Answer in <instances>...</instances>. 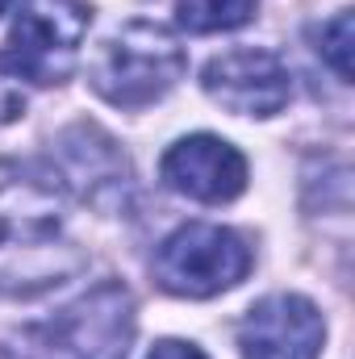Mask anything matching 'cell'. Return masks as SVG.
Segmentation results:
<instances>
[{
  "label": "cell",
  "instance_id": "6da1fadb",
  "mask_svg": "<svg viewBox=\"0 0 355 359\" xmlns=\"http://www.w3.org/2000/svg\"><path fill=\"white\" fill-rule=\"evenodd\" d=\"M80 268L84 255L67 243L55 180L0 163V292H42Z\"/></svg>",
  "mask_w": 355,
  "mask_h": 359
},
{
  "label": "cell",
  "instance_id": "7a4b0ae2",
  "mask_svg": "<svg viewBox=\"0 0 355 359\" xmlns=\"http://www.w3.org/2000/svg\"><path fill=\"white\" fill-rule=\"evenodd\" d=\"M188 55L180 38L159 21H130L92 59V88L117 109H147L180 84Z\"/></svg>",
  "mask_w": 355,
  "mask_h": 359
},
{
  "label": "cell",
  "instance_id": "3957f363",
  "mask_svg": "<svg viewBox=\"0 0 355 359\" xmlns=\"http://www.w3.org/2000/svg\"><path fill=\"white\" fill-rule=\"evenodd\" d=\"M88 25L92 8L80 0H34L17 13L0 63L29 84H63L76 72Z\"/></svg>",
  "mask_w": 355,
  "mask_h": 359
},
{
  "label": "cell",
  "instance_id": "277c9868",
  "mask_svg": "<svg viewBox=\"0 0 355 359\" xmlns=\"http://www.w3.org/2000/svg\"><path fill=\"white\" fill-rule=\"evenodd\" d=\"M247 271H251V247L234 230L209 222L180 226L155 251V280L172 297H192V301L217 297L234 288Z\"/></svg>",
  "mask_w": 355,
  "mask_h": 359
},
{
  "label": "cell",
  "instance_id": "5b68a950",
  "mask_svg": "<svg viewBox=\"0 0 355 359\" xmlns=\"http://www.w3.org/2000/svg\"><path fill=\"white\" fill-rule=\"evenodd\" d=\"M46 339L67 359H126L134 339V301L121 284L105 280L46 326Z\"/></svg>",
  "mask_w": 355,
  "mask_h": 359
},
{
  "label": "cell",
  "instance_id": "8992f818",
  "mask_svg": "<svg viewBox=\"0 0 355 359\" xmlns=\"http://www.w3.org/2000/svg\"><path fill=\"white\" fill-rule=\"evenodd\" d=\"M201 84L222 109L239 117H276L293 100L288 63L264 46H234L209 59L201 72Z\"/></svg>",
  "mask_w": 355,
  "mask_h": 359
},
{
  "label": "cell",
  "instance_id": "52a82bcc",
  "mask_svg": "<svg viewBox=\"0 0 355 359\" xmlns=\"http://www.w3.org/2000/svg\"><path fill=\"white\" fill-rule=\"evenodd\" d=\"M51 163H55V180L96 209H117L134 180L126 151L92 121H76L55 138Z\"/></svg>",
  "mask_w": 355,
  "mask_h": 359
},
{
  "label": "cell",
  "instance_id": "ba28073f",
  "mask_svg": "<svg viewBox=\"0 0 355 359\" xmlns=\"http://www.w3.org/2000/svg\"><path fill=\"white\" fill-rule=\"evenodd\" d=\"M326 343V322L309 297L276 292L247 309L239 322L243 359H318Z\"/></svg>",
  "mask_w": 355,
  "mask_h": 359
},
{
  "label": "cell",
  "instance_id": "9c48e42d",
  "mask_svg": "<svg viewBox=\"0 0 355 359\" xmlns=\"http://www.w3.org/2000/svg\"><path fill=\"white\" fill-rule=\"evenodd\" d=\"M159 176L172 192L188 196V201L222 205V201H234L247 188V159L226 138L192 134V138H180L163 155Z\"/></svg>",
  "mask_w": 355,
  "mask_h": 359
},
{
  "label": "cell",
  "instance_id": "30bf717a",
  "mask_svg": "<svg viewBox=\"0 0 355 359\" xmlns=\"http://www.w3.org/2000/svg\"><path fill=\"white\" fill-rule=\"evenodd\" d=\"M255 17V0H180V25L192 34L239 29Z\"/></svg>",
  "mask_w": 355,
  "mask_h": 359
},
{
  "label": "cell",
  "instance_id": "8fae6325",
  "mask_svg": "<svg viewBox=\"0 0 355 359\" xmlns=\"http://www.w3.org/2000/svg\"><path fill=\"white\" fill-rule=\"evenodd\" d=\"M314 50L326 59V67L343 80V84H351V8H339L330 21H322L318 29H314Z\"/></svg>",
  "mask_w": 355,
  "mask_h": 359
},
{
  "label": "cell",
  "instance_id": "7c38bea8",
  "mask_svg": "<svg viewBox=\"0 0 355 359\" xmlns=\"http://www.w3.org/2000/svg\"><path fill=\"white\" fill-rule=\"evenodd\" d=\"M21 109H25V92H21V84H17V76L0 63V126L17 121Z\"/></svg>",
  "mask_w": 355,
  "mask_h": 359
},
{
  "label": "cell",
  "instance_id": "4fadbf2b",
  "mask_svg": "<svg viewBox=\"0 0 355 359\" xmlns=\"http://www.w3.org/2000/svg\"><path fill=\"white\" fill-rule=\"evenodd\" d=\"M147 359H209L201 347H192V343H180V339H163V343H155V351Z\"/></svg>",
  "mask_w": 355,
  "mask_h": 359
},
{
  "label": "cell",
  "instance_id": "5bb4252c",
  "mask_svg": "<svg viewBox=\"0 0 355 359\" xmlns=\"http://www.w3.org/2000/svg\"><path fill=\"white\" fill-rule=\"evenodd\" d=\"M8 4H13V0H0V13H4V8H8Z\"/></svg>",
  "mask_w": 355,
  "mask_h": 359
}]
</instances>
